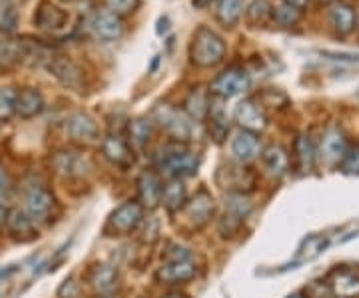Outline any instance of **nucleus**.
Listing matches in <instances>:
<instances>
[{
  "instance_id": "obj_17",
  "label": "nucleus",
  "mask_w": 359,
  "mask_h": 298,
  "mask_svg": "<svg viewBox=\"0 0 359 298\" xmlns=\"http://www.w3.org/2000/svg\"><path fill=\"white\" fill-rule=\"evenodd\" d=\"M262 155V143L254 132H238L231 141V156L238 164H250Z\"/></svg>"
},
{
  "instance_id": "obj_46",
  "label": "nucleus",
  "mask_w": 359,
  "mask_h": 298,
  "mask_svg": "<svg viewBox=\"0 0 359 298\" xmlns=\"http://www.w3.org/2000/svg\"><path fill=\"white\" fill-rule=\"evenodd\" d=\"M162 298H188V294H184V292H180V290H172V292H168Z\"/></svg>"
},
{
  "instance_id": "obj_25",
  "label": "nucleus",
  "mask_w": 359,
  "mask_h": 298,
  "mask_svg": "<svg viewBox=\"0 0 359 298\" xmlns=\"http://www.w3.org/2000/svg\"><path fill=\"white\" fill-rule=\"evenodd\" d=\"M188 202V193L182 179H170L162 188V205L168 212H180Z\"/></svg>"
},
{
  "instance_id": "obj_11",
  "label": "nucleus",
  "mask_w": 359,
  "mask_h": 298,
  "mask_svg": "<svg viewBox=\"0 0 359 298\" xmlns=\"http://www.w3.org/2000/svg\"><path fill=\"white\" fill-rule=\"evenodd\" d=\"M52 167L54 170L60 174V176H84L92 164H90V158L78 150H58L54 158H52Z\"/></svg>"
},
{
  "instance_id": "obj_2",
  "label": "nucleus",
  "mask_w": 359,
  "mask_h": 298,
  "mask_svg": "<svg viewBox=\"0 0 359 298\" xmlns=\"http://www.w3.org/2000/svg\"><path fill=\"white\" fill-rule=\"evenodd\" d=\"M226 56V42L208 26H200L192 37L190 60L200 68H212L219 65Z\"/></svg>"
},
{
  "instance_id": "obj_22",
  "label": "nucleus",
  "mask_w": 359,
  "mask_h": 298,
  "mask_svg": "<svg viewBox=\"0 0 359 298\" xmlns=\"http://www.w3.org/2000/svg\"><path fill=\"white\" fill-rule=\"evenodd\" d=\"M34 224H36V222L26 214V210L13 208V210L8 212L6 228H8V233L13 234L16 240H22V242L32 240V238L36 236V226H34Z\"/></svg>"
},
{
  "instance_id": "obj_19",
  "label": "nucleus",
  "mask_w": 359,
  "mask_h": 298,
  "mask_svg": "<svg viewBox=\"0 0 359 298\" xmlns=\"http://www.w3.org/2000/svg\"><path fill=\"white\" fill-rule=\"evenodd\" d=\"M327 20L339 37H347L353 32V28L358 25V14L349 4L335 0L327 8Z\"/></svg>"
},
{
  "instance_id": "obj_33",
  "label": "nucleus",
  "mask_w": 359,
  "mask_h": 298,
  "mask_svg": "<svg viewBox=\"0 0 359 298\" xmlns=\"http://www.w3.org/2000/svg\"><path fill=\"white\" fill-rule=\"evenodd\" d=\"M22 60V46L20 40H11L0 37V68L13 66Z\"/></svg>"
},
{
  "instance_id": "obj_10",
  "label": "nucleus",
  "mask_w": 359,
  "mask_h": 298,
  "mask_svg": "<svg viewBox=\"0 0 359 298\" xmlns=\"http://www.w3.org/2000/svg\"><path fill=\"white\" fill-rule=\"evenodd\" d=\"M48 70L52 72V77L56 78L62 86L70 89V91H80L84 86V74H82L80 66L74 60H70L68 56L50 58Z\"/></svg>"
},
{
  "instance_id": "obj_16",
  "label": "nucleus",
  "mask_w": 359,
  "mask_h": 298,
  "mask_svg": "<svg viewBox=\"0 0 359 298\" xmlns=\"http://www.w3.org/2000/svg\"><path fill=\"white\" fill-rule=\"evenodd\" d=\"M162 182L152 170H144L138 176V202L148 210L162 205Z\"/></svg>"
},
{
  "instance_id": "obj_23",
  "label": "nucleus",
  "mask_w": 359,
  "mask_h": 298,
  "mask_svg": "<svg viewBox=\"0 0 359 298\" xmlns=\"http://www.w3.org/2000/svg\"><path fill=\"white\" fill-rule=\"evenodd\" d=\"M218 174H226V181H218L222 188H228L230 193H244L248 188H254V176L244 169V164L240 167H228L222 169Z\"/></svg>"
},
{
  "instance_id": "obj_38",
  "label": "nucleus",
  "mask_w": 359,
  "mask_h": 298,
  "mask_svg": "<svg viewBox=\"0 0 359 298\" xmlns=\"http://www.w3.org/2000/svg\"><path fill=\"white\" fill-rule=\"evenodd\" d=\"M16 28V11L8 0H0V30L11 32Z\"/></svg>"
},
{
  "instance_id": "obj_30",
  "label": "nucleus",
  "mask_w": 359,
  "mask_h": 298,
  "mask_svg": "<svg viewBox=\"0 0 359 298\" xmlns=\"http://www.w3.org/2000/svg\"><path fill=\"white\" fill-rule=\"evenodd\" d=\"M186 112L190 115L192 120H205L208 115H210V108H212V104H210V98H208V94H205L202 89H196L192 91V94L186 98Z\"/></svg>"
},
{
  "instance_id": "obj_13",
  "label": "nucleus",
  "mask_w": 359,
  "mask_h": 298,
  "mask_svg": "<svg viewBox=\"0 0 359 298\" xmlns=\"http://www.w3.org/2000/svg\"><path fill=\"white\" fill-rule=\"evenodd\" d=\"M92 32L102 42H114L124 34V22L118 14L108 8L98 11L92 18Z\"/></svg>"
},
{
  "instance_id": "obj_15",
  "label": "nucleus",
  "mask_w": 359,
  "mask_h": 298,
  "mask_svg": "<svg viewBox=\"0 0 359 298\" xmlns=\"http://www.w3.org/2000/svg\"><path fill=\"white\" fill-rule=\"evenodd\" d=\"M102 155L108 162L122 170H128L134 164V153L130 144L116 134H108L102 141Z\"/></svg>"
},
{
  "instance_id": "obj_29",
  "label": "nucleus",
  "mask_w": 359,
  "mask_h": 298,
  "mask_svg": "<svg viewBox=\"0 0 359 298\" xmlns=\"http://www.w3.org/2000/svg\"><path fill=\"white\" fill-rule=\"evenodd\" d=\"M294 153L295 160H297V169L302 172H309L313 169V162H316V148L313 143L309 141V136L306 134H299L294 143Z\"/></svg>"
},
{
  "instance_id": "obj_44",
  "label": "nucleus",
  "mask_w": 359,
  "mask_h": 298,
  "mask_svg": "<svg viewBox=\"0 0 359 298\" xmlns=\"http://www.w3.org/2000/svg\"><path fill=\"white\" fill-rule=\"evenodd\" d=\"M283 2L290 4V6H294V8H299V11L308 4V0H283Z\"/></svg>"
},
{
  "instance_id": "obj_6",
  "label": "nucleus",
  "mask_w": 359,
  "mask_h": 298,
  "mask_svg": "<svg viewBox=\"0 0 359 298\" xmlns=\"http://www.w3.org/2000/svg\"><path fill=\"white\" fill-rule=\"evenodd\" d=\"M250 89V74L242 68H230L212 80L210 92L218 98H233Z\"/></svg>"
},
{
  "instance_id": "obj_42",
  "label": "nucleus",
  "mask_w": 359,
  "mask_h": 298,
  "mask_svg": "<svg viewBox=\"0 0 359 298\" xmlns=\"http://www.w3.org/2000/svg\"><path fill=\"white\" fill-rule=\"evenodd\" d=\"M58 297L60 298H76L78 297V286L72 278H68L62 283V286L58 288Z\"/></svg>"
},
{
  "instance_id": "obj_32",
  "label": "nucleus",
  "mask_w": 359,
  "mask_h": 298,
  "mask_svg": "<svg viewBox=\"0 0 359 298\" xmlns=\"http://www.w3.org/2000/svg\"><path fill=\"white\" fill-rule=\"evenodd\" d=\"M36 25L40 28H60V26L66 22V14L60 11V8H56V6H52V4H42L40 6L39 14H36Z\"/></svg>"
},
{
  "instance_id": "obj_12",
  "label": "nucleus",
  "mask_w": 359,
  "mask_h": 298,
  "mask_svg": "<svg viewBox=\"0 0 359 298\" xmlns=\"http://www.w3.org/2000/svg\"><path fill=\"white\" fill-rule=\"evenodd\" d=\"M196 274H198V266H196L194 259L168 260L158 268L156 278L162 285H184V283L192 280Z\"/></svg>"
},
{
  "instance_id": "obj_39",
  "label": "nucleus",
  "mask_w": 359,
  "mask_h": 298,
  "mask_svg": "<svg viewBox=\"0 0 359 298\" xmlns=\"http://www.w3.org/2000/svg\"><path fill=\"white\" fill-rule=\"evenodd\" d=\"M106 4H108V11L122 16V14L134 13L138 8L140 0H106Z\"/></svg>"
},
{
  "instance_id": "obj_49",
  "label": "nucleus",
  "mask_w": 359,
  "mask_h": 298,
  "mask_svg": "<svg viewBox=\"0 0 359 298\" xmlns=\"http://www.w3.org/2000/svg\"><path fill=\"white\" fill-rule=\"evenodd\" d=\"M0 124H2V120H0Z\"/></svg>"
},
{
  "instance_id": "obj_45",
  "label": "nucleus",
  "mask_w": 359,
  "mask_h": 298,
  "mask_svg": "<svg viewBox=\"0 0 359 298\" xmlns=\"http://www.w3.org/2000/svg\"><path fill=\"white\" fill-rule=\"evenodd\" d=\"M16 273V266H8V268H0V278H8L11 274Z\"/></svg>"
},
{
  "instance_id": "obj_43",
  "label": "nucleus",
  "mask_w": 359,
  "mask_h": 298,
  "mask_svg": "<svg viewBox=\"0 0 359 298\" xmlns=\"http://www.w3.org/2000/svg\"><path fill=\"white\" fill-rule=\"evenodd\" d=\"M8 212H11V210L0 202V226H4V224H6V221H8Z\"/></svg>"
},
{
  "instance_id": "obj_24",
  "label": "nucleus",
  "mask_w": 359,
  "mask_h": 298,
  "mask_svg": "<svg viewBox=\"0 0 359 298\" xmlns=\"http://www.w3.org/2000/svg\"><path fill=\"white\" fill-rule=\"evenodd\" d=\"M44 110V96L36 89H22L16 101V115L20 118H34Z\"/></svg>"
},
{
  "instance_id": "obj_3",
  "label": "nucleus",
  "mask_w": 359,
  "mask_h": 298,
  "mask_svg": "<svg viewBox=\"0 0 359 298\" xmlns=\"http://www.w3.org/2000/svg\"><path fill=\"white\" fill-rule=\"evenodd\" d=\"M154 122L174 138V143H186L194 134V127L190 118L182 110L170 106V104H158L154 108Z\"/></svg>"
},
{
  "instance_id": "obj_8",
  "label": "nucleus",
  "mask_w": 359,
  "mask_h": 298,
  "mask_svg": "<svg viewBox=\"0 0 359 298\" xmlns=\"http://www.w3.org/2000/svg\"><path fill=\"white\" fill-rule=\"evenodd\" d=\"M233 120L238 122V127L245 132H254V134H259L264 132L266 127H268V117L266 112L262 110V106L252 101V98H245L242 103L236 106L233 110Z\"/></svg>"
},
{
  "instance_id": "obj_21",
  "label": "nucleus",
  "mask_w": 359,
  "mask_h": 298,
  "mask_svg": "<svg viewBox=\"0 0 359 298\" xmlns=\"http://www.w3.org/2000/svg\"><path fill=\"white\" fill-rule=\"evenodd\" d=\"M264 170L271 179H282L290 170V155L280 144H271L266 150H262Z\"/></svg>"
},
{
  "instance_id": "obj_5",
  "label": "nucleus",
  "mask_w": 359,
  "mask_h": 298,
  "mask_svg": "<svg viewBox=\"0 0 359 298\" xmlns=\"http://www.w3.org/2000/svg\"><path fill=\"white\" fill-rule=\"evenodd\" d=\"M252 208H254V205H252L250 196L244 195V193H230L226 196V214L219 221V234L228 238L231 234L238 233L242 222L245 221V216L252 212Z\"/></svg>"
},
{
  "instance_id": "obj_31",
  "label": "nucleus",
  "mask_w": 359,
  "mask_h": 298,
  "mask_svg": "<svg viewBox=\"0 0 359 298\" xmlns=\"http://www.w3.org/2000/svg\"><path fill=\"white\" fill-rule=\"evenodd\" d=\"M244 13L242 0H218L216 4V18L224 26H233Z\"/></svg>"
},
{
  "instance_id": "obj_18",
  "label": "nucleus",
  "mask_w": 359,
  "mask_h": 298,
  "mask_svg": "<svg viewBox=\"0 0 359 298\" xmlns=\"http://www.w3.org/2000/svg\"><path fill=\"white\" fill-rule=\"evenodd\" d=\"M327 288L335 298H359V274L347 268H335L327 278Z\"/></svg>"
},
{
  "instance_id": "obj_14",
  "label": "nucleus",
  "mask_w": 359,
  "mask_h": 298,
  "mask_svg": "<svg viewBox=\"0 0 359 298\" xmlns=\"http://www.w3.org/2000/svg\"><path fill=\"white\" fill-rule=\"evenodd\" d=\"M66 134L76 143H96L98 141V124L86 112H74L66 120Z\"/></svg>"
},
{
  "instance_id": "obj_35",
  "label": "nucleus",
  "mask_w": 359,
  "mask_h": 298,
  "mask_svg": "<svg viewBox=\"0 0 359 298\" xmlns=\"http://www.w3.org/2000/svg\"><path fill=\"white\" fill-rule=\"evenodd\" d=\"M271 16H273V20H276L278 25L294 26L297 25V20L302 18V11L290 6V4H285L282 0V2L271 4Z\"/></svg>"
},
{
  "instance_id": "obj_26",
  "label": "nucleus",
  "mask_w": 359,
  "mask_h": 298,
  "mask_svg": "<svg viewBox=\"0 0 359 298\" xmlns=\"http://www.w3.org/2000/svg\"><path fill=\"white\" fill-rule=\"evenodd\" d=\"M116 280H118V273L112 264H98L92 274H90V285L96 288V292L100 294H108L112 292V288L116 286Z\"/></svg>"
},
{
  "instance_id": "obj_36",
  "label": "nucleus",
  "mask_w": 359,
  "mask_h": 298,
  "mask_svg": "<svg viewBox=\"0 0 359 298\" xmlns=\"http://www.w3.org/2000/svg\"><path fill=\"white\" fill-rule=\"evenodd\" d=\"M16 101H18V92L13 86L0 89V120H8L16 115Z\"/></svg>"
},
{
  "instance_id": "obj_34",
  "label": "nucleus",
  "mask_w": 359,
  "mask_h": 298,
  "mask_svg": "<svg viewBox=\"0 0 359 298\" xmlns=\"http://www.w3.org/2000/svg\"><path fill=\"white\" fill-rule=\"evenodd\" d=\"M271 16V2L269 0H252L250 6L245 8V20L252 26L266 25Z\"/></svg>"
},
{
  "instance_id": "obj_20",
  "label": "nucleus",
  "mask_w": 359,
  "mask_h": 298,
  "mask_svg": "<svg viewBox=\"0 0 359 298\" xmlns=\"http://www.w3.org/2000/svg\"><path fill=\"white\" fill-rule=\"evenodd\" d=\"M347 143L344 132L339 129H330L323 134V141L320 146V155L325 164H339L346 155Z\"/></svg>"
},
{
  "instance_id": "obj_1",
  "label": "nucleus",
  "mask_w": 359,
  "mask_h": 298,
  "mask_svg": "<svg viewBox=\"0 0 359 298\" xmlns=\"http://www.w3.org/2000/svg\"><path fill=\"white\" fill-rule=\"evenodd\" d=\"M158 169L166 174L168 179H184L192 176L200 169L198 155L190 153L182 143H168L160 146L154 156Z\"/></svg>"
},
{
  "instance_id": "obj_40",
  "label": "nucleus",
  "mask_w": 359,
  "mask_h": 298,
  "mask_svg": "<svg viewBox=\"0 0 359 298\" xmlns=\"http://www.w3.org/2000/svg\"><path fill=\"white\" fill-rule=\"evenodd\" d=\"M162 259H164V262H168V260H188V259H194L192 252L188 250L186 247H180V245H168V248L164 250V254H162Z\"/></svg>"
},
{
  "instance_id": "obj_27",
  "label": "nucleus",
  "mask_w": 359,
  "mask_h": 298,
  "mask_svg": "<svg viewBox=\"0 0 359 298\" xmlns=\"http://www.w3.org/2000/svg\"><path fill=\"white\" fill-rule=\"evenodd\" d=\"M152 132H154V122H152L150 118H134L128 127L130 144L136 146V148H144V146L148 144V141L152 138Z\"/></svg>"
},
{
  "instance_id": "obj_48",
  "label": "nucleus",
  "mask_w": 359,
  "mask_h": 298,
  "mask_svg": "<svg viewBox=\"0 0 359 298\" xmlns=\"http://www.w3.org/2000/svg\"><path fill=\"white\" fill-rule=\"evenodd\" d=\"M285 298H308L304 292H292V294H287Z\"/></svg>"
},
{
  "instance_id": "obj_28",
  "label": "nucleus",
  "mask_w": 359,
  "mask_h": 298,
  "mask_svg": "<svg viewBox=\"0 0 359 298\" xmlns=\"http://www.w3.org/2000/svg\"><path fill=\"white\" fill-rule=\"evenodd\" d=\"M327 245H330V240H327V236H323V234H311V236H308V238L302 242L299 250H297L295 264H302V262L318 259L321 252L327 248Z\"/></svg>"
},
{
  "instance_id": "obj_7",
  "label": "nucleus",
  "mask_w": 359,
  "mask_h": 298,
  "mask_svg": "<svg viewBox=\"0 0 359 298\" xmlns=\"http://www.w3.org/2000/svg\"><path fill=\"white\" fill-rule=\"evenodd\" d=\"M56 207V198L46 186H32L25 195L26 214L34 222L46 221Z\"/></svg>"
},
{
  "instance_id": "obj_41",
  "label": "nucleus",
  "mask_w": 359,
  "mask_h": 298,
  "mask_svg": "<svg viewBox=\"0 0 359 298\" xmlns=\"http://www.w3.org/2000/svg\"><path fill=\"white\" fill-rule=\"evenodd\" d=\"M140 226H144V231H142V242H148V245H152L156 238H158V234H160L158 221H156L154 216H150L148 221L144 219Z\"/></svg>"
},
{
  "instance_id": "obj_4",
  "label": "nucleus",
  "mask_w": 359,
  "mask_h": 298,
  "mask_svg": "<svg viewBox=\"0 0 359 298\" xmlns=\"http://www.w3.org/2000/svg\"><path fill=\"white\" fill-rule=\"evenodd\" d=\"M142 221H144V207L138 200H130V202L120 205L110 214L108 224H106V233H110L112 236H126V234L138 231Z\"/></svg>"
},
{
  "instance_id": "obj_9",
  "label": "nucleus",
  "mask_w": 359,
  "mask_h": 298,
  "mask_svg": "<svg viewBox=\"0 0 359 298\" xmlns=\"http://www.w3.org/2000/svg\"><path fill=\"white\" fill-rule=\"evenodd\" d=\"M186 221L190 222V226L200 231L204 228L208 222L212 221L214 216V210H216V202H214V196L210 195L205 188H202L198 195L194 196L192 200L186 202Z\"/></svg>"
},
{
  "instance_id": "obj_37",
  "label": "nucleus",
  "mask_w": 359,
  "mask_h": 298,
  "mask_svg": "<svg viewBox=\"0 0 359 298\" xmlns=\"http://www.w3.org/2000/svg\"><path fill=\"white\" fill-rule=\"evenodd\" d=\"M339 169L347 176H355L359 174V144H353V146H347L346 155L339 162Z\"/></svg>"
},
{
  "instance_id": "obj_47",
  "label": "nucleus",
  "mask_w": 359,
  "mask_h": 298,
  "mask_svg": "<svg viewBox=\"0 0 359 298\" xmlns=\"http://www.w3.org/2000/svg\"><path fill=\"white\" fill-rule=\"evenodd\" d=\"M4 184H6V176H4V170L0 167V193H2V188H4Z\"/></svg>"
}]
</instances>
